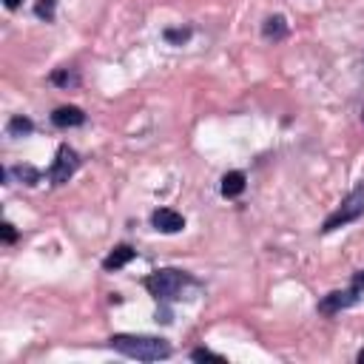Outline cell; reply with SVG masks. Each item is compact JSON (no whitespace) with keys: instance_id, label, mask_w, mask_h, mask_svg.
<instances>
[{"instance_id":"1","label":"cell","mask_w":364,"mask_h":364,"mask_svg":"<svg viewBox=\"0 0 364 364\" xmlns=\"http://www.w3.org/2000/svg\"><path fill=\"white\" fill-rule=\"evenodd\" d=\"M109 345L128 356V358H140V361H160V358H168L171 356V345L165 339H157V336H128V333H120V336H111Z\"/></svg>"},{"instance_id":"2","label":"cell","mask_w":364,"mask_h":364,"mask_svg":"<svg viewBox=\"0 0 364 364\" xmlns=\"http://www.w3.org/2000/svg\"><path fill=\"white\" fill-rule=\"evenodd\" d=\"M185 285H191L188 273H182V270H171V268H165V270H154V273L145 279L148 293L157 296V299H177V296L182 293Z\"/></svg>"},{"instance_id":"3","label":"cell","mask_w":364,"mask_h":364,"mask_svg":"<svg viewBox=\"0 0 364 364\" xmlns=\"http://www.w3.org/2000/svg\"><path fill=\"white\" fill-rule=\"evenodd\" d=\"M361 213H364V182H358V185L350 191V197L325 220L322 231L330 233V231H336V228H341V225H347V222H356Z\"/></svg>"},{"instance_id":"4","label":"cell","mask_w":364,"mask_h":364,"mask_svg":"<svg viewBox=\"0 0 364 364\" xmlns=\"http://www.w3.org/2000/svg\"><path fill=\"white\" fill-rule=\"evenodd\" d=\"M77 165H80V160H77V151H74V148L60 145L57 160H54V165H52V171H49V180H52L54 185L69 182V177L77 171Z\"/></svg>"},{"instance_id":"5","label":"cell","mask_w":364,"mask_h":364,"mask_svg":"<svg viewBox=\"0 0 364 364\" xmlns=\"http://www.w3.org/2000/svg\"><path fill=\"white\" fill-rule=\"evenodd\" d=\"M151 222H154V228L162 231V233H177V231L185 228V220L180 217L177 211H171V208H160V211H154Z\"/></svg>"},{"instance_id":"6","label":"cell","mask_w":364,"mask_h":364,"mask_svg":"<svg viewBox=\"0 0 364 364\" xmlns=\"http://www.w3.org/2000/svg\"><path fill=\"white\" fill-rule=\"evenodd\" d=\"M356 299H358V290H356V288H350V290H345V293H330V296H325V299H322V305H319V310H322V313L345 310V308L356 305Z\"/></svg>"},{"instance_id":"7","label":"cell","mask_w":364,"mask_h":364,"mask_svg":"<svg viewBox=\"0 0 364 364\" xmlns=\"http://www.w3.org/2000/svg\"><path fill=\"white\" fill-rule=\"evenodd\" d=\"M52 122L57 128H74V125H83L85 122V114L77 109V105H63L52 114Z\"/></svg>"},{"instance_id":"8","label":"cell","mask_w":364,"mask_h":364,"mask_svg":"<svg viewBox=\"0 0 364 364\" xmlns=\"http://www.w3.org/2000/svg\"><path fill=\"white\" fill-rule=\"evenodd\" d=\"M134 259V248H128V245H117L109 256H105V262H103V268L105 270H117V268H122V265H128Z\"/></svg>"},{"instance_id":"9","label":"cell","mask_w":364,"mask_h":364,"mask_svg":"<svg viewBox=\"0 0 364 364\" xmlns=\"http://www.w3.org/2000/svg\"><path fill=\"white\" fill-rule=\"evenodd\" d=\"M245 191V174L242 171H231L222 177V197H239Z\"/></svg>"},{"instance_id":"10","label":"cell","mask_w":364,"mask_h":364,"mask_svg":"<svg viewBox=\"0 0 364 364\" xmlns=\"http://www.w3.org/2000/svg\"><path fill=\"white\" fill-rule=\"evenodd\" d=\"M262 34H265L268 40H279V37H285V34H288V23H285V17H268V20H265Z\"/></svg>"},{"instance_id":"11","label":"cell","mask_w":364,"mask_h":364,"mask_svg":"<svg viewBox=\"0 0 364 364\" xmlns=\"http://www.w3.org/2000/svg\"><path fill=\"white\" fill-rule=\"evenodd\" d=\"M12 174L23 182V185H37L40 182V174L32 168V165H17V168H12Z\"/></svg>"},{"instance_id":"12","label":"cell","mask_w":364,"mask_h":364,"mask_svg":"<svg viewBox=\"0 0 364 364\" xmlns=\"http://www.w3.org/2000/svg\"><path fill=\"white\" fill-rule=\"evenodd\" d=\"M32 120L29 117H12V122H9V134L12 137H23V134H32Z\"/></svg>"},{"instance_id":"13","label":"cell","mask_w":364,"mask_h":364,"mask_svg":"<svg viewBox=\"0 0 364 364\" xmlns=\"http://www.w3.org/2000/svg\"><path fill=\"white\" fill-rule=\"evenodd\" d=\"M54 6H57V0H37L34 12H37V17H43V20H54Z\"/></svg>"},{"instance_id":"14","label":"cell","mask_w":364,"mask_h":364,"mask_svg":"<svg viewBox=\"0 0 364 364\" xmlns=\"http://www.w3.org/2000/svg\"><path fill=\"white\" fill-rule=\"evenodd\" d=\"M191 358H194V361H217V364H225V356L211 353V350H194V353H191Z\"/></svg>"},{"instance_id":"15","label":"cell","mask_w":364,"mask_h":364,"mask_svg":"<svg viewBox=\"0 0 364 364\" xmlns=\"http://www.w3.org/2000/svg\"><path fill=\"white\" fill-rule=\"evenodd\" d=\"M188 37H191L188 29H168V32H165V40H168V43H185Z\"/></svg>"},{"instance_id":"16","label":"cell","mask_w":364,"mask_h":364,"mask_svg":"<svg viewBox=\"0 0 364 364\" xmlns=\"http://www.w3.org/2000/svg\"><path fill=\"white\" fill-rule=\"evenodd\" d=\"M54 83H60V85H69V83H77V77L74 74H69V72H54V77H52Z\"/></svg>"},{"instance_id":"17","label":"cell","mask_w":364,"mask_h":364,"mask_svg":"<svg viewBox=\"0 0 364 364\" xmlns=\"http://www.w3.org/2000/svg\"><path fill=\"white\" fill-rule=\"evenodd\" d=\"M17 239V231H14V225H3V242H14Z\"/></svg>"},{"instance_id":"18","label":"cell","mask_w":364,"mask_h":364,"mask_svg":"<svg viewBox=\"0 0 364 364\" xmlns=\"http://www.w3.org/2000/svg\"><path fill=\"white\" fill-rule=\"evenodd\" d=\"M353 288H356V290H361V288H364V270H361V273L356 276V279H353Z\"/></svg>"},{"instance_id":"19","label":"cell","mask_w":364,"mask_h":364,"mask_svg":"<svg viewBox=\"0 0 364 364\" xmlns=\"http://www.w3.org/2000/svg\"><path fill=\"white\" fill-rule=\"evenodd\" d=\"M3 3H6V6H9V9H17V6H20V3H23V0H3Z\"/></svg>"},{"instance_id":"20","label":"cell","mask_w":364,"mask_h":364,"mask_svg":"<svg viewBox=\"0 0 364 364\" xmlns=\"http://www.w3.org/2000/svg\"><path fill=\"white\" fill-rule=\"evenodd\" d=\"M358 361H361V364H364V350H361V353H358Z\"/></svg>"}]
</instances>
